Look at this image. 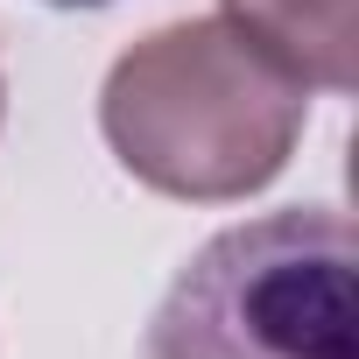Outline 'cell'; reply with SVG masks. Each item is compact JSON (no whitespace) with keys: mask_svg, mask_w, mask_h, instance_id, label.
Returning a JSON list of instances; mask_svg holds the SVG:
<instances>
[{"mask_svg":"<svg viewBox=\"0 0 359 359\" xmlns=\"http://www.w3.org/2000/svg\"><path fill=\"white\" fill-rule=\"evenodd\" d=\"M303 113L310 85L233 22H169L141 36L99 92V127L120 169L184 205L268 191L303 141Z\"/></svg>","mask_w":359,"mask_h":359,"instance_id":"obj_1","label":"cell"},{"mask_svg":"<svg viewBox=\"0 0 359 359\" xmlns=\"http://www.w3.org/2000/svg\"><path fill=\"white\" fill-rule=\"evenodd\" d=\"M359 240L331 205L261 212L191 254L141 359H352Z\"/></svg>","mask_w":359,"mask_h":359,"instance_id":"obj_2","label":"cell"},{"mask_svg":"<svg viewBox=\"0 0 359 359\" xmlns=\"http://www.w3.org/2000/svg\"><path fill=\"white\" fill-rule=\"evenodd\" d=\"M226 22L317 92L359 85V0H219Z\"/></svg>","mask_w":359,"mask_h":359,"instance_id":"obj_3","label":"cell"},{"mask_svg":"<svg viewBox=\"0 0 359 359\" xmlns=\"http://www.w3.org/2000/svg\"><path fill=\"white\" fill-rule=\"evenodd\" d=\"M50 8H106V0H50Z\"/></svg>","mask_w":359,"mask_h":359,"instance_id":"obj_4","label":"cell"},{"mask_svg":"<svg viewBox=\"0 0 359 359\" xmlns=\"http://www.w3.org/2000/svg\"><path fill=\"white\" fill-rule=\"evenodd\" d=\"M0 113H8V85H0Z\"/></svg>","mask_w":359,"mask_h":359,"instance_id":"obj_5","label":"cell"}]
</instances>
